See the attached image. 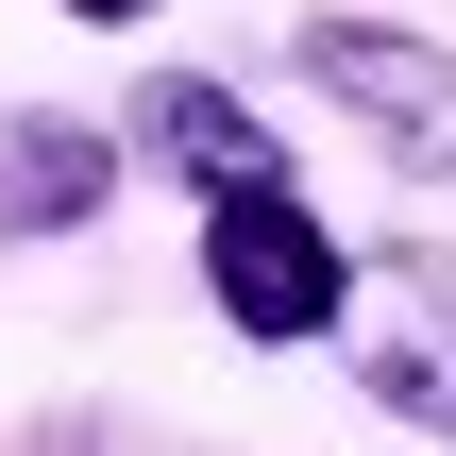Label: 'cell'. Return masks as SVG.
<instances>
[{
  "label": "cell",
  "mask_w": 456,
  "mask_h": 456,
  "mask_svg": "<svg viewBox=\"0 0 456 456\" xmlns=\"http://www.w3.org/2000/svg\"><path fill=\"white\" fill-rule=\"evenodd\" d=\"M203 305H220L254 355H305V338H338L355 254H338V220H322L305 186H237V203H203Z\"/></svg>",
  "instance_id": "1"
},
{
  "label": "cell",
  "mask_w": 456,
  "mask_h": 456,
  "mask_svg": "<svg viewBox=\"0 0 456 456\" xmlns=\"http://www.w3.org/2000/svg\"><path fill=\"white\" fill-rule=\"evenodd\" d=\"M288 68H305V85L389 152V169L456 186V34H406V17H305Z\"/></svg>",
  "instance_id": "2"
},
{
  "label": "cell",
  "mask_w": 456,
  "mask_h": 456,
  "mask_svg": "<svg viewBox=\"0 0 456 456\" xmlns=\"http://www.w3.org/2000/svg\"><path fill=\"white\" fill-rule=\"evenodd\" d=\"M338 355H355V389H372L389 423L456 440V254H440V237H389V254H355Z\"/></svg>",
  "instance_id": "3"
},
{
  "label": "cell",
  "mask_w": 456,
  "mask_h": 456,
  "mask_svg": "<svg viewBox=\"0 0 456 456\" xmlns=\"http://www.w3.org/2000/svg\"><path fill=\"white\" fill-rule=\"evenodd\" d=\"M135 152H152L186 203H237V186H305V169H288V135H271V118H254L220 68H152V85H135Z\"/></svg>",
  "instance_id": "4"
},
{
  "label": "cell",
  "mask_w": 456,
  "mask_h": 456,
  "mask_svg": "<svg viewBox=\"0 0 456 456\" xmlns=\"http://www.w3.org/2000/svg\"><path fill=\"white\" fill-rule=\"evenodd\" d=\"M102 203H118V135L17 102V118H0V237H85Z\"/></svg>",
  "instance_id": "5"
},
{
  "label": "cell",
  "mask_w": 456,
  "mask_h": 456,
  "mask_svg": "<svg viewBox=\"0 0 456 456\" xmlns=\"http://www.w3.org/2000/svg\"><path fill=\"white\" fill-rule=\"evenodd\" d=\"M68 17H85V34H135V17H152V0H68Z\"/></svg>",
  "instance_id": "6"
}]
</instances>
